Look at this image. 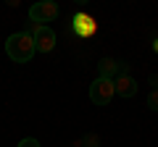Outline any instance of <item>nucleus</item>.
<instances>
[{
  "mask_svg": "<svg viewBox=\"0 0 158 147\" xmlns=\"http://www.w3.org/2000/svg\"><path fill=\"white\" fill-rule=\"evenodd\" d=\"M34 40L29 32H16L6 40V55L11 58L13 63H29L34 58Z\"/></svg>",
  "mask_w": 158,
  "mask_h": 147,
  "instance_id": "1",
  "label": "nucleus"
},
{
  "mask_svg": "<svg viewBox=\"0 0 158 147\" xmlns=\"http://www.w3.org/2000/svg\"><path fill=\"white\" fill-rule=\"evenodd\" d=\"M58 3H53V0H40V3H34L32 8H29V24H34V26H48V21H56L58 18Z\"/></svg>",
  "mask_w": 158,
  "mask_h": 147,
  "instance_id": "2",
  "label": "nucleus"
},
{
  "mask_svg": "<svg viewBox=\"0 0 158 147\" xmlns=\"http://www.w3.org/2000/svg\"><path fill=\"white\" fill-rule=\"evenodd\" d=\"M113 95H116L113 79H100V76H98L90 84V100L95 102V105H108V102L113 100Z\"/></svg>",
  "mask_w": 158,
  "mask_h": 147,
  "instance_id": "3",
  "label": "nucleus"
},
{
  "mask_svg": "<svg viewBox=\"0 0 158 147\" xmlns=\"http://www.w3.org/2000/svg\"><path fill=\"white\" fill-rule=\"evenodd\" d=\"M32 40H34V50L37 53H50L56 47V32L50 26H34Z\"/></svg>",
  "mask_w": 158,
  "mask_h": 147,
  "instance_id": "4",
  "label": "nucleus"
},
{
  "mask_svg": "<svg viewBox=\"0 0 158 147\" xmlns=\"http://www.w3.org/2000/svg\"><path fill=\"white\" fill-rule=\"evenodd\" d=\"M74 32L79 37H92L98 32V21L92 16H87V13H77L74 16Z\"/></svg>",
  "mask_w": 158,
  "mask_h": 147,
  "instance_id": "5",
  "label": "nucleus"
},
{
  "mask_svg": "<svg viewBox=\"0 0 158 147\" xmlns=\"http://www.w3.org/2000/svg\"><path fill=\"white\" fill-rule=\"evenodd\" d=\"M113 84H116V95L118 97H135L137 95V81L132 79L129 74H118L116 79H113Z\"/></svg>",
  "mask_w": 158,
  "mask_h": 147,
  "instance_id": "6",
  "label": "nucleus"
},
{
  "mask_svg": "<svg viewBox=\"0 0 158 147\" xmlns=\"http://www.w3.org/2000/svg\"><path fill=\"white\" fill-rule=\"evenodd\" d=\"M118 74H121V63H116L113 58H100V63H98V76L100 79H116Z\"/></svg>",
  "mask_w": 158,
  "mask_h": 147,
  "instance_id": "7",
  "label": "nucleus"
},
{
  "mask_svg": "<svg viewBox=\"0 0 158 147\" xmlns=\"http://www.w3.org/2000/svg\"><path fill=\"white\" fill-rule=\"evenodd\" d=\"M148 108H150V110H158V89H153L150 95H148Z\"/></svg>",
  "mask_w": 158,
  "mask_h": 147,
  "instance_id": "8",
  "label": "nucleus"
},
{
  "mask_svg": "<svg viewBox=\"0 0 158 147\" xmlns=\"http://www.w3.org/2000/svg\"><path fill=\"white\" fill-rule=\"evenodd\" d=\"M16 147H40V142H37V139H32V137H27V139H21Z\"/></svg>",
  "mask_w": 158,
  "mask_h": 147,
  "instance_id": "9",
  "label": "nucleus"
},
{
  "mask_svg": "<svg viewBox=\"0 0 158 147\" xmlns=\"http://www.w3.org/2000/svg\"><path fill=\"white\" fill-rule=\"evenodd\" d=\"M98 142H100V139H98L95 134H90V137H85V147H98Z\"/></svg>",
  "mask_w": 158,
  "mask_h": 147,
  "instance_id": "10",
  "label": "nucleus"
},
{
  "mask_svg": "<svg viewBox=\"0 0 158 147\" xmlns=\"http://www.w3.org/2000/svg\"><path fill=\"white\" fill-rule=\"evenodd\" d=\"M153 47H156V53H158V40H156V45H153Z\"/></svg>",
  "mask_w": 158,
  "mask_h": 147,
  "instance_id": "11",
  "label": "nucleus"
}]
</instances>
